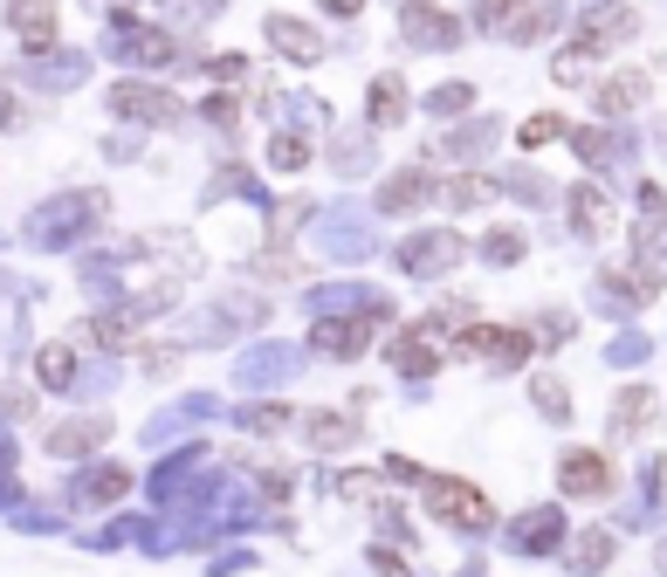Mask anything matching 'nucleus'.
<instances>
[{"instance_id": "nucleus-11", "label": "nucleus", "mask_w": 667, "mask_h": 577, "mask_svg": "<svg viewBox=\"0 0 667 577\" xmlns=\"http://www.w3.org/2000/svg\"><path fill=\"white\" fill-rule=\"evenodd\" d=\"M640 104H647V76L619 69V76L599 82V110H606V117H626V110H640Z\"/></svg>"}, {"instance_id": "nucleus-7", "label": "nucleus", "mask_w": 667, "mask_h": 577, "mask_svg": "<svg viewBox=\"0 0 667 577\" xmlns=\"http://www.w3.org/2000/svg\"><path fill=\"white\" fill-rule=\"evenodd\" d=\"M420 199H434V179H426L420 165H406V173H392V179L379 186V206H385V214H406V206H420Z\"/></svg>"}, {"instance_id": "nucleus-15", "label": "nucleus", "mask_w": 667, "mask_h": 577, "mask_svg": "<svg viewBox=\"0 0 667 577\" xmlns=\"http://www.w3.org/2000/svg\"><path fill=\"white\" fill-rule=\"evenodd\" d=\"M35 379H42L49 392H62V385L76 379V344H62V338L42 344V351H35Z\"/></svg>"}, {"instance_id": "nucleus-36", "label": "nucleus", "mask_w": 667, "mask_h": 577, "mask_svg": "<svg viewBox=\"0 0 667 577\" xmlns=\"http://www.w3.org/2000/svg\"><path fill=\"white\" fill-rule=\"evenodd\" d=\"M214 76H220V82H248V62H242V56H220Z\"/></svg>"}, {"instance_id": "nucleus-32", "label": "nucleus", "mask_w": 667, "mask_h": 577, "mask_svg": "<svg viewBox=\"0 0 667 577\" xmlns=\"http://www.w3.org/2000/svg\"><path fill=\"white\" fill-rule=\"evenodd\" d=\"M303 158H310V145H303V138H290V131L276 138V151H268V165H276V173H296Z\"/></svg>"}, {"instance_id": "nucleus-4", "label": "nucleus", "mask_w": 667, "mask_h": 577, "mask_svg": "<svg viewBox=\"0 0 667 577\" xmlns=\"http://www.w3.org/2000/svg\"><path fill=\"white\" fill-rule=\"evenodd\" d=\"M558 488L565 495H585V502H599V495H612V461L592 447H571L565 461H558Z\"/></svg>"}, {"instance_id": "nucleus-3", "label": "nucleus", "mask_w": 667, "mask_h": 577, "mask_svg": "<svg viewBox=\"0 0 667 577\" xmlns=\"http://www.w3.org/2000/svg\"><path fill=\"white\" fill-rule=\"evenodd\" d=\"M110 110H117V117H145V124H179V117H186V104H179L173 90H159V82H117Z\"/></svg>"}, {"instance_id": "nucleus-9", "label": "nucleus", "mask_w": 667, "mask_h": 577, "mask_svg": "<svg viewBox=\"0 0 667 577\" xmlns=\"http://www.w3.org/2000/svg\"><path fill=\"white\" fill-rule=\"evenodd\" d=\"M268 35H276V49H283V56H296V62H317V56H324L317 28L296 21V14H276V21H268Z\"/></svg>"}, {"instance_id": "nucleus-21", "label": "nucleus", "mask_w": 667, "mask_h": 577, "mask_svg": "<svg viewBox=\"0 0 667 577\" xmlns=\"http://www.w3.org/2000/svg\"><path fill=\"white\" fill-rule=\"evenodd\" d=\"M489 199H496V186L482 173H461V179L441 186V206H489Z\"/></svg>"}, {"instance_id": "nucleus-20", "label": "nucleus", "mask_w": 667, "mask_h": 577, "mask_svg": "<svg viewBox=\"0 0 667 577\" xmlns=\"http://www.w3.org/2000/svg\"><path fill=\"white\" fill-rule=\"evenodd\" d=\"M530 330H489V351L482 358H496V364H530Z\"/></svg>"}, {"instance_id": "nucleus-23", "label": "nucleus", "mask_w": 667, "mask_h": 577, "mask_svg": "<svg viewBox=\"0 0 667 577\" xmlns=\"http://www.w3.org/2000/svg\"><path fill=\"white\" fill-rule=\"evenodd\" d=\"M400 21L413 28V41H434V49H448V41H454V35H448L454 21H448V14H434V8H426V14H420V8H406Z\"/></svg>"}, {"instance_id": "nucleus-35", "label": "nucleus", "mask_w": 667, "mask_h": 577, "mask_svg": "<svg viewBox=\"0 0 667 577\" xmlns=\"http://www.w3.org/2000/svg\"><path fill=\"white\" fill-rule=\"evenodd\" d=\"M571 145H578L585 158H606V151H612V138H606V131H571Z\"/></svg>"}, {"instance_id": "nucleus-22", "label": "nucleus", "mask_w": 667, "mask_h": 577, "mask_svg": "<svg viewBox=\"0 0 667 577\" xmlns=\"http://www.w3.org/2000/svg\"><path fill=\"white\" fill-rule=\"evenodd\" d=\"M517 544H523V550H551V544H558V509L523 516V522H517Z\"/></svg>"}, {"instance_id": "nucleus-18", "label": "nucleus", "mask_w": 667, "mask_h": 577, "mask_svg": "<svg viewBox=\"0 0 667 577\" xmlns=\"http://www.w3.org/2000/svg\"><path fill=\"white\" fill-rule=\"evenodd\" d=\"M8 21H14V35L28 49H49L56 41V8H8Z\"/></svg>"}, {"instance_id": "nucleus-10", "label": "nucleus", "mask_w": 667, "mask_h": 577, "mask_svg": "<svg viewBox=\"0 0 667 577\" xmlns=\"http://www.w3.org/2000/svg\"><path fill=\"white\" fill-rule=\"evenodd\" d=\"M571 227H578V234H606V227H612V199H606L592 179L571 186Z\"/></svg>"}, {"instance_id": "nucleus-2", "label": "nucleus", "mask_w": 667, "mask_h": 577, "mask_svg": "<svg viewBox=\"0 0 667 577\" xmlns=\"http://www.w3.org/2000/svg\"><path fill=\"white\" fill-rule=\"evenodd\" d=\"M379 323H385V303L359 310L351 323H310V351H331V358H359V351L379 338Z\"/></svg>"}, {"instance_id": "nucleus-13", "label": "nucleus", "mask_w": 667, "mask_h": 577, "mask_svg": "<svg viewBox=\"0 0 667 577\" xmlns=\"http://www.w3.org/2000/svg\"><path fill=\"white\" fill-rule=\"evenodd\" d=\"M626 28H640L634 8H599V14H585V49H606V41H626Z\"/></svg>"}, {"instance_id": "nucleus-16", "label": "nucleus", "mask_w": 667, "mask_h": 577, "mask_svg": "<svg viewBox=\"0 0 667 577\" xmlns=\"http://www.w3.org/2000/svg\"><path fill=\"white\" fill-rule=\"evenodd\" d=\"M365 117L379 124V131H385V124H400V117H406V82H400V76H379V82H372Z\"/></svg>"}, {"instance_id": "nucleus-33", "label": "nucleus", "mask_w": 667, "mask_h": 577, "mask_svg": "<svg viewBox=\"0 0 667 577\" xmlns=\"http://www.w3.org/2000/svg\"><path fill=\"white\" fill-rule=\"evenodd\" d=\"M517 255H523V234H517V227L489 234V262H517Z\"/></svg>"}, {"instance_id": "nucleus-12", "label": "nucleus", "mask_w": 667, "mask_h": 577, "mask_svg": "<svg viewBox=\"0 0 667 577\" xmlns=\"http://www.w3.org/2000/svg\"><path fill=\"white\" fill-rule=\"evenodd\" d=\"M104 440H110V420H69V427H56L42 447L69 461V453H90V447H104Z\"/></svg>"}, {"instance_id": "nucleus-25", "label": "nucleus", "mask_w": 667, "mask_h": 577, "mask_svg": "<svg viewBox=\"0 0 667 577\" xmlns=\"http://www.w3.org/2000/svg\"><path fill=\"white\" fill-rule=\"evenodd\" d=\"M530 399L551 412V420H571V399H565V385L551 379V371H537V379H530Z\"/></svg>"}, {"instance_id": "nucleus-17", "label": "nucleus", "mask_w": 667, "mask_h": 577, "mask_svg": "<svg viewBox=\"0 0 667 577\" xmlns=\"http://www.w3.org/2000/svg\"><path fill=\"white\" fill-rule=\"evenodd\" d=\"M654 427V392L640 385V392H619V405H612V433H626V440H634V433H647Z\"/></svg>"}, {"instance_id": "nucleus-27", "label": "nucleus", "mask_w": 667, "mask_h": 577, "mask_svg": "<svg viewBox=\"0 0 667 577\" xmlns=\"http://www.w3.org/2000/svg\"><path fill=\"white\" fill-rule=\"evenodd\" d=\"M290 420H296V412H290V405H276V399H262V405H248V427H255V433H283Z\"/></svg>"}, {"instance_id": "nucleus-14", "label": "nucleus", "mask_w": 667, "mask_h": 577, "mask_svg": "<svg viewBox=\"0 0 667 577\" xmlns=\"http://www.w3.org/2000/svg\"><path fill=\"white\" fill-rule=\"evenodd\" d=\"M303 433H310V447L337 453V447H351V440H359V420H344V412H310V420H303Z\"/></svg>"}, {"instance_id": "nucleus-29", "label": "nucleus", "mask_w": 667, "mask_h": 577, "mask_svg": "<svg viewBox=\"0 0 667 577\" xmlns=\"http://www.w3.org/2000/svg\"><path fill=\"white\" fill-rule=\"evenodd\" d=\"M0 420H35V385H0Z\"/></svg>"}, {"instance_id": "nucleus-24", "label": "nucleus", "mask_w": 667, "mask_h": 577, "mask_svg": "<svg viewBox=\"0 0 667 577\" xmlns=\"http://www.w3.org/2000/svg\"><path fill=\"white\" fill-rule=\"evenodd\" d=\"M571 564H578V570H606V564H612V536H606V529L578 536V544H571Z\"/></svg>"}, {"instance_id": "nucleus-38", "label": "nucleus", "mask_w": 667, "mask_h": 577, "mask_svg": "<svg viewBox=\"0 0 667 577\" xmlns=\"http://www.w3.org/2000/svg\"><path fill=\"white\" fill-rule=\"evenodd\" d=\"M0 124H21V104H14V90L0 82Z\"/></svg>"}, {"instance_id": "nucleus-8", "label": "nucleus", "mask_w": 667, "mask_h": 577, "mask_svg": "<svg viewBox=\"0 0 667 577\" xmlns=\"http://www.w3.org/2000/svg\"><path fill=\"white\" fill-rule=\"evenodd\" d=\"M385 358H392V364H400V371H434V364H441L434 338H426V330H420V323H406V330H400V338H392V344H385Z\"/></svg>"}, {"instance_id": "nucleus-30", "label": "nucleus", "mask_w": 667, "mask_h": 577, "mask_svg": "<svg viewBox=\"0 0 667 577\" xmlns=\"http://www.w3.org/2000/svg\"><path fill=\"white\" fill-rule=\"evenodd\" d=\"M179 364H186V351H179V344H151V351H145V371H151V379H173Z\"/></svg>"}, {"instance_id": "nucleus-34", "label": "nucleus", "mask_w": 667, "mask_h": 577, "mask_svg": "<svg viewBox=\"0 0 667 577\" xmlns=\"http://www.w3.org/2000/svg\"><path fill=\"white\" fill-rule=\"evenodd\" d=\"M634 247H640V255H660V247H667V227H660V221L634 227Z\"/></svg>"}, {"instance_id": "nucleus-6", "label": "nucleus", "mask_w": 667, "mask_h": 577, "mask_svg": "<svg viewBox=\"0 0 667 577\" xmlns=\"http://www.w3.org/2000/svg\"><path fill=\"white\" fill-rule=\"evenodd\" d=\"M138 330H145L138 310H104V316L84 323V338H90L97 351H131V344H138Z\"/></svg>"}, {"instance_id": "nucleus-26", "label": "nucleus", "mask_w": 667, "mask_h": 577, "mask_svg": "<svg viewBox=\"0 0 667 577\" xmlns=\"http://www.w3.org/2000/svg\"><path fill=\"white\" fill-rule=\"evenodd\" d=\"M125 488H131L125 468H97V481H84V502H117Z\"/></svg>"}, {"instance_id": "nucleus-37", "label": "nucleus", "mask_w": 667, "mask_h": 577, "mask_svg": "<svg viewBox=\"0 0 667 577\" xmlns=\"http://www.w3.org/2000/svg\"><path fill=\"white\" fill-rule=\"evenodd\" d=\"M138 56H145V62H173V41L151 35V41H138Z\"/></svg>"}, {"instance_id": "nucleus-28", "label": "nucleus", "mask_w": 667, "mask_h": 577, "mask_svg": "<svg viewBox=\"0 0 667 577\" xmlns=\"http://www.w3.org/2000/svg\"><path fill=\"white\" fill-rule=\"evenodd\" d=\"M517 138H523V145L537 151V145H551V138H565V117H551V110H543V117H523V131H517Z\"/></svg>"}, {"instance_id": "nucleus-19", "label": "nucleus", "mask_w": 667, "mask_h": 577, "mask_svg": "<svg viewBox=\"0 0 667 577\" xmlns=\"http://www.w3.org/2000/svg\"><path fill=\"white\" fill-rule=\"evenodd\" d=\"M606 282H612V296H634V303H654V296H660V275L640 268V262H634V268H612Z\"/></svg>"}, {"instance_id": "nucleus-31", "label": "nucleus", "mask_w": 667, "mask_h": 577, "mask_svg": "<svg viewBox=\"0 0 667 577\" xmlns=\"http://www.w3.org/2000/svg\"><path fill=\"white\" fill-rule=\"evenodd\" d=\"M551 69H558V82H578V76H592V49H585V41H578V49H565V56H558Z\"/></svg>"}, {"instance_id": "nucleus-5", "label": "nucleus", "mask_w": 667, "mask_h": 577, "mask_svg": "<svg viewBox=\"0 0 667 577\" xmlns=\"http://www.w3.org/2000/svg\"><path fill=\"white\" fill-rule=\"evenodd\" d=\"M461 255H468V247H461V234H413V241L400 247V262H406L413 275H448Z\"/></svg>"}, {"instance_id": "nucleus-1", "label": "nucleus", "mask_w": 667, "mask_h": 577, "mask_svg": "<svg viewBox=\"0 0 667 577\" xmlns=\"http://www.w3.org/2000/svg\"><path fill=\"white\" fill-rule=\"evenodd\" d=\"M420 488H426V509H434L441 522H454V529H496V509H489L482 488H468L454 475H426Z\"/></svg>"}]
</instances>
